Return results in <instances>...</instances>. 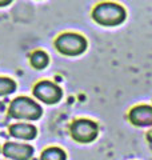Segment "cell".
<instances>
[{
	"label": "cell",
	"instance_id": "obj_1",
	"mask_svg": "<svg viewBox=\"0 0 152 160\" xmlns=\"http://www.w3.org/2000/svg\"><path fill=\"white\" fill-rule=\"evenodd\" d=\"M127 18L125 9L116 3H100L92 11V19L104 27H116Z\"/></svg>",
	"mask_w": 152,
	"mask_h": 160
},
{
	"label": "cell",
	"instance_id": "obj_2",
	"mask_svg": "<svg viewBox=\"0 0 152 160\" xmlns=\"http://www.w3.org/2000/svg\"><path fill=\"white\" fill-rule=\"evenodd\" d=\"M9 116L20 120H38L43 115V109L32 99L19 96L13 99L8 108Z\"/></svg>",
	"mask_w": 152,
	"mask_h": 160
},
{
	"label": "cell",
	"instance_id": "obj_3",
	"mask_svg": "<svg viewBox=\"0 0 152 160\" xmlns=\"http://www.w3.org/2000/svg\"><path fill=\"white\" fill-rule=\"evenodd\" d=\"M55 47L60 53L65 55V56H78L87 49V40L79 33L67 32L60 35L56 39Z\"/></svg>",
	"mask_w": 152,
	"mask_h": 160
},
{
	"label": "cell",
	"instance_id": "obj_4",
	"mask_svg": "<svg viewBox=\"0 0 152 160\" xmlns=\"http://www.w3.org/2000/svg\"><path fill=\"white\" fill-rule=\"evenodd\" d=\"M71 136L75 142L82 143V144H88L98 138L99 128L98 124L92 120L88 119H79L71 124Z\"/></svg>",
	"mask_w": 152,
	"mask_h": 160
},
{
	"label": "cell",
	"instance_id": "obj_5",
	"mask_svg": "<svg viewBox=\"0 0 152 160\" xmlns=\"http://www.w3.org/2000/svg\"><path fill=\"white\" fill-rule=\"evenodd\" d=\"M33 95L36 99L45 104H56L63 98V91L53 82L43 80L33 87Z\"/></svg>",
	"mask_w": 152,
	"mask_h": 160
},
{
	"label": "cell",
	"instance_id": "obj_6",
	"mask_svg": "<svg viewBox=\"0 0 152 160\" xmlns=\"http://www.w3.org/2000/svg\"><path fill=\"white\" fill-rule=\"evenodd\" d=\"M3 155L11 160H29L33 155V148L29 144L7 143L3 147Z\"/></svg>",
	"mask_w": 152,
	"mask_h": 160
},
{
	"label": "cell",
	"instance_id": "obj_7",
	"mask_svg": "<svg viewBox=\"0 0 152 160\" xmlns=\"http://www.w3.org/2000/svg\"><path fill=\"white\" fill-rule=\"evenodd\" d=\"M131 123L139 127L152 126V107L151 106H136L129 111Z\"/></svg>",
	"mask_w": 152,
	"mask_h": 160
},
{
	"label": "cell",
	"instance_id": "obj_8",
	"mask_svg": "<svg viewBox=\"0 0 152 160\" xmlns=\"http://www.w3.org/2000/svg\"><path fill=\"white\" fill-rule=\"evenodd\" d=\"M9 133L11 136L16 138V139H22V140H32L36 138L38 135V129L32 124L28 123H18V124H12L9 127Z\"/></svg>",
	"mask_w": 152,
	"mask_h": 160
},
{
	"label": "cell",
	"instance_id": "obj_9",
	"mask_svg": "<svg viewBox=\"0 0 152 160\" xmlns=\"http://www.w3.org/2000/svg\"><path fill=\"white\" fill-rule=\"evenodd\" d=\"M29 63H31V66L33 68H36V69H43L48 66V63H49V58H48V55L45 53L44 51H35L32 55H31V58H29Z\"/></svg>",
	"mask_w": 152,
	"mask_h": 160
},
{
	"label": "cell",
	"instance_id": "obj_10",
	"mask_svg": "<svg viewBox=\"0 0 152 160\" xmlns=\"http://www.w3.org/2000/svg\"><path fill=\"white\" fill-rule=\"evenodd\" d=\"M42 160H65L67 159V155L63 151L62 148L59 147H49L45 148L42 152V156H40Z\"/></svg>",
	"mask_w": 152,
	"mask_h": 160
},
{
	"label": "cell",
	"instance_id": "obj_11",
	"mask_svg": "<svg viewBox=\"0 0 152 160\" xmlns=\"http://www.w3.org/2000/svg\"><path fill=\"white\" fill-rule=\"evenodd\" d=\"M16 89V83L12 79L8 78H0V96L11 95Z\"/></svg>",
	"mask_w": 152,
	"mask_h": 160
},
{
	"label": "cell",
	"instance_id": "obj_12",
	"mask_svg": "<svg viewBox=\"0 0 152 160\" xmlns=\"http://www.w3.org/2000/svg\"><path fill=\"white\" fill-rule=\"evenodd\" d=\"M11 3H12V0H0V7H6Z\"/></svg>",
	"mask_w": 152,
	"mask_h": 160
},
{
	"label": "cell",
	"instance_id": "obj_13",
	"mask_svg": "<svg viewBox=\"0 0 152 160\" xmlns=\"http://www.w3.org/2000/svg\"><path fill=\"white\" fill-rule=\"evenodd\" d=\"M147 140H148L149 146H151V148H152V131H149L148 135H147Z\"/></svg>",
	"mask_w": 152,
	"mask_h": 160
}]
</instances>
